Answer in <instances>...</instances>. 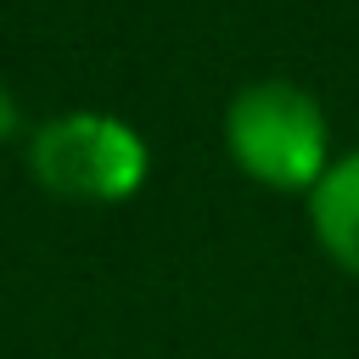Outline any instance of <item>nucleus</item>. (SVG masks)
<instances>
[{"instance_id": "nucleus-3", "label": "nucleus", "mask_w": 359, "mask_h": 359, "mask_svg": "<svg viewBox=\"0 0 359 359\" xmlns=\"http://www.w3.org/2000/svg\"><path fill=\"white\" fill-rule=\"evenodd\" d=\"M303 202H309V230L320 252L337 269L359 275V151H342Z\"/></svg>"}, {"instance_id": "nucleus-4", "label": "nucleus", "mask_w": 359, "mask_h": 359, "mask_svg": "<svg viewBox=\"0 0 359 359\" xmlns=\"http://www.w3.org/2000/svg\"><path fill=\"white\" fill-rule=\"evenodd\" d=\"M22 135V107H17V95H11V84L0 79V146H11Z\"/></svg>"}, {"instance_id": "nucleus-2", "label": "nucleus", "mask_w": 359, "mask_h": 359, "mask_svg": "<svg viewBox=\"0 0 359 359\" xmlns=\"http://www.w3.org/2000/svg\"><path fill=\"white\" fill-rule=\"evenodd\" d=\"M28 174L56 202H129L151 174V146L129 118L112 112H56L28 129Z\"/></svg>"}, {"instance_id": "nucleus-1", "label": "nucleus", "mask_w": 359, "mask_h": 359, "mask_svg": "<svg viewBox=\"0 0 359 359\" xmlns=\"http://www.w3.org/2000/svg\"><path fill=\"white\" fill-rule=\"evenodd\" d=\"M224 151L252 185L297 191V196H309L325 180V168L337 163L325 107L292 79H252L230 95Z\"/></svg>"}]
</instances>
